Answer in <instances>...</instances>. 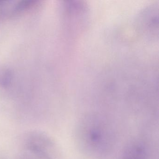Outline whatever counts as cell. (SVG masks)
Here are the masks:
<instances>
[{
    "label": "cell",
    "instance_id": "1",
    "mask_svg": "<svg viewBox=\"0 0 159 159\" xmlns=\"http://www.w3.org/2000/svg\"><path fill=\"white\" fill-rule=\"evenodd\" d=\"M96 117L84 121L79 130V139L81 146L91 153L99 155L110 148L111 132L107 124Z\"/></svg>",
    "mask_w": 159,
    "mask_h": 159
},
{
    "label": "cell",
    "instance_id": "2",
    "mask_svg": "<svg viewBox=\"0 0 159 159\" xmlns=\"http://www.w3.org/2000/svg\"><path fill=\"white\" fill-rule=\"evenodd\" d=\"M25 146L31 155L40 159H52V143L43 134L31 133L27 136Z\"/></svg>",
    "mask_w": 159,
    "mask_h": 159
}]
</instances>
